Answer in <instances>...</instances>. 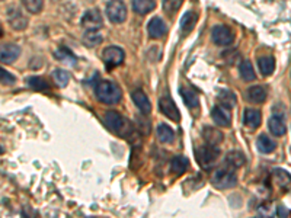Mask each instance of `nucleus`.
Returning a JSON list of instances; mask_svg holds the SVG:
<instances>
[{"mask_svg": "<svg viewBox=\"0 0 291 218\" xmlns=\"http://www.w3.org/2000/svg\"><path fill=\"white\" fill-rule=\"evenodd\" d=\"M95 94L97 100L105 105H117L121 100V91L120 88L108 80H102L95 85Z\"/></svg>", "mask_w": 291, "mask_h": 218, "instance_id": "f257e3e1", "label": "nucleus"}, {"mask_svg": "<svg viewBox=\"0 0 291 218\" xmlns=\"http://www.w3.org/2000/svg\"><path fill=\"white\" fill-rule=\"evenodd\" d=\"M105 124L106 126L115 132L120 137H129V134L132 132V125L129 120H126L123 115H120L117 111H108L105 114Z\"/></svg>", "mask_w": 291, "mask_h": 218, "instance_id": "f03ea898", "label": "nucleus"}, {"mask_svg": "<svg viewBox=\"0 0 291 218\" xmlns=\"http://www.w3.org/2000/svg\"><path fill=\"white\" fill-rule=\"evenodd\" d=\"M219 155H220V150L217 149V146H211V144L198 147V149L195 150L196 160H198L199 166L204 167V169L213 167V166L216 164V161H217Z\"/></svg>", "mask_w": 291, "mask_h": 218, "instance_id": "7ed1b4c3", "label": "nucleus"}, {"mask_svg": "<svg viewBox=\"0 0 291 218\" xmlns=\"http://www.w3.org/2000/svg\"><path fill=\"white\" fill-rule=\"evenodd\" d=\"M211 182L217 189H230L237 185V178L230 169H219L214 172Z\"/></svg>", "mask_w": 291, "mask_h": 218, "instance_id": "20e7f679", "label": "nucleus"}, {"mask_svg": "<svg viewBox=\"0 0 291 218\" xmlns=\"http://www.w3.org/2000/svg\"><path fill=\"white\" fill-rule=\"evenodd\" d=\"M106 16L112 24H123L127 19V7L123 0H111L106 4Z\"/></svg>", "mask_w": 291, "mask_h": 218, "instance_id": "39448f33", "label": "nucleus"}, {"mask_svg": "<svg viewBox=\"0 0 291 218\" xmlns=\"http://www.w3.org/2000/svg\"><path fill=\"white\" fill-rule=\"evenodd\" d=\"M6 18H7V22L10 24V27L13 30H16V31H22V30H25L28 27L27 16L16 6H10L6 10Z\"/></svg>", "mask_w": 291, "mask_h": 218, "instance_id": "423d86ee", "label": "nucleus"}, {"mask_svg": "<svg viewBox=\"0 0 291 218\" xmlns=\"http://www.w3.org/2000/svg\"><path fill=\"white\" fill-rule=\"evenodd\" d=\"M211 38H213L214 44L222 45V47H227V45H231L233 44L234 33L231 32L230 28H227L225 25H217L211 31Z\"/></svg>", "mask_w": 291, "mask_h": 218, "instance_id": "0eeeda50", "label": "nucleus"}, {"mask_svg": "<svg viewBox=\"0 0 291 218\" xmlns=\"http://www.w3.org/2000/svg\"><path fill=\"white\" fill-rule=\"evenodd\" d=\"M102 25H103V19H102V15L97 9L88 10L82 18V27L86 31H97L102 28Z\"/></svg>", "mask_w": 291, "mask_h": 218, "instance_id": "6e6552de", "label": "nucleus"}, {"mask_svg": "<svg viewBox=\"0 0 291 218\" xmlns=\"http://www.w3.org/2000/svg\"><path fill=\"white\" fill-rule=\"evenodd\" d=\"M126 54L120 47H108L102 51V60L108 67H117L124 62Z\"/></svg>", "mask_w": 291, "mask_h": 218, "instance_id": "1a4fd4ad", "label": "nucleus"}, {"mask_svg": "<svg viewBox=\"0 0 291 218\" xmlns=\"http://www.w3.org/2000/svg\"><path fill=\"white\" fill-rule=\"evenodd\" d=\"M159 109H161V112H162L163 115L166 118H169L170 121H175V123H179L181 121V112H179L178 106L175 105V102L170 97H167V96L161 97V100H159Z\"/></svg>", "mask_w": 291, "mask_h": 218, "instance_id": "9d476101", "label": "nucleus"}, {"mask_svg": "<svg viewBox=\"0 0 291 218\" xmlns=\"http://www.w3.org/2000/svg\"><path fill=\"white\" fill-rule=\"evenodd\" d=\"M211 118L219 126H228L231 123V115L228 112V108L220 105V106H214L211 111Z\"/></svg>", "mask_w": 291, "mask_h": 218, "instance_id": "9b49d317", "label": "nucleus"}, {"mask_svg": "<svg viewBox=\"0 0 291 218\" xmlns=\"http://www.w3.org/2000/svg\"><path fill=\"white\" fill-rule=\"evenodd\" d=\"M147 32H149V36L150 38L161 39V38H163L166 35L167 27L163 22V19H161V18H153V19H150V22L147 25Z\"/></svg>", "mask_w": 291, "mask_h": 218, "instance_id": "f8f14e48", "label": "nucleus"}, {"mask_svg": "<svg viewBox=\"0 0 291 218\" xmlns=\"http://www.w3.org/2000/svg\"><path fill=\"white\" fill-rule=\"evenodd\" d=\"M268 128L269 131L275 135V137H283L287 131V126H286V120H284V115L283 114H275L269 118L268 121Z\"/></svg>", "mask_w": 291, "mask_h": 218, "instance_id": "ddd939ff", "label": "nucleus"}, {"mask_svg": "<svg viewBox=\"0 0 291 218\" xmlns=\"http://www.w3.org/2000/svg\"><path fill=\"white\" fill-rule=\"evenodd\" d=\"M21 54V48L15 44H3L0 50V60L3 64L13 62Z\"/></svg>", "mask_w": 291, "mask_h": 218, "instance_id": "4468645a", "label": "nucleus"}, {"mask_svg": "<svg viewBox=\"0 0 291 218\" xmlns=\"http://www.w3.org/2000/svg\"><path fill=\"white\" fill-rule=\"evenodd\" d=\"M131 97H132V102L135 103V106L143 112V114H150L152 111V103L149 100V97L146 96V93L140 89L134 91L131 93Z\"/></svg>", "mask_w": 291, "mask_h": 218, "instance_id": "2eb2a0df", "label": "nucleus"}, {"mask_svg": "<svg viewBox=\"0 0 291 218\" xmlns=\"http://www.w3.org/2000/svg\"><path fill=\"white\" fill-rule=\"evenodd\" d=\"M202 137L207 141V144H211V146H219L223 141V132L214 126H205L202 129Z\"/></svg>", "mask_w": 291, "mask_h": 218, "instance_id": "dca6fc26", "label": "nucleus"}, {"mask_svg": "<svg viewBox=\"0 0 291 218\" xmlns=\"http://www.w3.org/2000/svg\"><path fill=\"white\" fill-rule=\"evenodd\" d=\"M196 21H198V16H196L195 12H191V10H190V12L184 13L182 19H181V24H179L182 33H184V35H188L190 32L193 31L195 28V25H196Z\"/></svg>", "mask_w": 291, "mask_h": 218, "instance_id": "f3484780", "label": "nucleus"}, {"mask_svg": "<svg viewBox=\"0 0 291 218\" xmlns=\"http://www.w3.org/2000/svg\"><path fill=\"white\" fill-rule=\"evenodd\" d=\"M132 10L138 15H147L156 7L155 0H132Z\"/></svg>", "mask_w": 291, "mask_h": 218, "instance_id": "a211bd4d", "label": "nucleus"}, {"mask_svg": "<svg viewBox=\"0 0 291 218\" xmlns=\"http://www.w3.org/2000/svg\"><path fill=\"white\" fill-rule=\"evenodd\" d=\"M257 147H258V150L260 153L269 155V153H272V152L275 150L277 144H275L274 140H272L271 137H268L266 134H260L258 137V140H257Z\"/></svg>", "mask_w": 291, "mask_h": 218, "instance_id": "6ab92c4d", "label": "nucleus"}, {"mask_svg": "<svg viewBox=\"0 0 291 218\" xmlns=\"http://www.w3.org/2000/svg\"><path fill=\"white\" fill-rule=\"evenodd\" d=\"M179 93H181L184 102H185V105H187L188 108H191V109L198 108L199 99H198V94H196V92H195L194 89H191V88H181Z\"/></svg>", "mask_w": 291, "mask_h": 218, "instance_id": "aec40b11", "label": "nucleus"}, {"mask_svg": "<svg viewBox=\"0 0 291 218\" xmlns=\"http://www.w3.org/2000/svg\"><path fill=\"white\" fill-rule=\"evenodd\" d=\"M243 123L248 128L251 129H257L260 125V112L257 109H246L245 111V117H243Z\"/></svg>", "mask_w": 291, "mask_h": 218, "instance_id": "412c9836", "label": "nucleus"}, {"mask_svg": "<svg viewBox=\"0 0 291 218\" xmlns=\"http://www.w3.org/2000/svg\"><path fill=\"white\" fill-rule=\"evenodd\" d=\"M27 85L33 89V91H38V92H48L51 89L50 83L42 79V77H38V76H32V77H28L27 79Z\"/></svg>", "mask_w": 291, "mask_h": 218, "instance_id": "4be33fe9", "label": "nucleus"}, {"mask_svg": "<svg viewBox=\"0 0 291 218\" xmlns=\"http://www.w3.org/2000/svg\"><path fill=\"white\" fill-rule=\"evenodd\" d=\"M239 73H240V77H242L245 82H254V80L257 79L254 65H252V62H248V60L240 62V65H239Z\"/></svg>", "mask_w": 291, "mask_h": 218, "instance_id": "5701e85b", "label": "nucleus"}, {"mask_svg": "<svg viewBox=\"0 0 291 218\" xmlns=\"http://www.w3.org/2000/svg\"><path fill=\"white\" fill-rule=\"evenodd\" d=\"M158 138H159L161 143L170 144L175 140V132H173V129L169 125L161 124L158 126Z\"/></svg>", "mask_w": 291, "mask_h": 218, "instance_id": "b1692460", "label": "nucleus"}, {"mask_svg": "<svg viewBox=\"0 0 291 218\" xmlns=\"http://www.w3.org/2000/svg\"><path fill=\"white\" fill-rule=\"evenodd\" d=\"M188 166H190V161H188L187 157L184 156L173 157L172 161H170V167L176 175H184L188 170Z\"/></svg>", "mask_w": 291, "mask_h": 218, "instance_id": "393cba45", "label": "nucleus"}, {"mask_svg": "<svg viewBox=\"0 0 291 218\" xmlns=\"http://www.w3.org/2000/svg\"><path fill=\"white\" fill-rule=\"evenodd\" d=\"M226 164H228L230 167H233V169H237V167H242L243 164H245V161H246V157L243 153H240V152H230V153H227L226 156Z\"/></svg>", "mask_w": 291, "mask_h": 218, "instance_id": "a878e982", "label": "nucleus"}, {"mask_svg": "<svg viewBox=\"0 0 291 218\" xmlns=\"http://www.w3.org/2000/svg\"><path fill=\"white\" fill-rule=\"evenodd\" d=\"M248 99L254 103H263L266 99V91L262 86H252L248 89Z\"/></svg>", "mask_w": 291, "mask_h": 218, "instance_id": "bb28decb", "label": "nucleus"}, {"mask_svg": "<svg viewBox=\"0 0 291 218\" xmlns=\"http://www.w3.org/2000/svg\"><path fill=\"white\" fill-rule=\"evenodd\" d=\"M258 65H259V71L262 76H269L274 73V68H275V62L272 57H259L258 59Z\"/></svg>", "mask_w": 291, "mask_h": 218, "instance_id": "cd10ccee", "label": "nucleus"}, {"mask_svg": "<svg viewBox=\"0 0 291 218\" xmlns=\"http://www.w3.org/2000/svg\"><path fill=\"white\" fill-rule=\"evenodd\" d=\"M274 181L280 187H289L291 185L290 173H287L283 169H275L274 170Z\"/></svg>", "mask_w": 291, "mask_h": 218, "instance_id": "c85d7f7f", "label": "nucleus"}, {"mask_svg": "<svg viewBox=\"0 0 291 218\" xmlns=\"http://www.w3.org/2000/svg\"><path fill=\"white\" fill-rule=\"evenodd\" d=\"M219 100H220V103L223 106H226L228 109L236 105V96L231 93L230 91H227V89H222L219 92Z\"/></svg>", "mask_w": 291, "mask_h": 218, "instance_id": "c756f323", "label": "nucleus"}, {"mask_svg": "<svg viewBox=\"0 0 291 218\" xmlns=\"http://www.w3.org/2000/svg\"><path fill=\"white\" fill-rule=\"evenodd\" d=\"M181 4H182V0H163L162 3L164 13L169 16H173L179 10Z\"/></svg>", "mask_w": 291, "mask_h": 218, "instance_id": "7c9ffc66", "label": "nucleus"}, {"mask_svg": "<svg viewBox=\"0 0 291 218\" xmlns=\"http://www.w3.org/2000/svg\"><path fill=\"white\" fill-rule=\"evenodd\" d=\"M83 42L88 47H97L102 42V36L97 33V31H86L83 35Z\"/></svg>", "mask_w": 291, "mask_h": 218, "instance_id": "2f4dec72", "label": "nucleus"}, {"mask_svg": "<svg viewBox=\"0 0 291 218\" xmlns=\"http://www.w3.org/2000/svg\"><path fill=\"white\" fill-rule=\"evenodd\" d=\"M22 4L30 13H39L44 6V0H22Z\"/></svg>", "mask_w": 291, "mask_h": 218, "instance_id": "473e14b6", "label": "nucleus"}, {"mask_svg": "<svg viewBox=\"0 0 291 218\" xmlns=\"http://www.w3.org/2000/svg\"><path fill=\"white\" fill-rule=\"evenodd\" d=\"M53 77H54L56 83H57L60 88L67 86V85H68V80H70V74H68V71H65V70H56V71L53 73Z\"/></svg>", "mask_w": 291, "mask_h": 218, "instance_id": "72a5a7b5", "label": "nucleus"}, {"mask_svg": "<svg viewBox=\"0 0 291 218\" xmlns=\"http://www.w3.org/2000/svg\"><path fill=\"white\" fill-rule=\"evenodd\" d=\"M56 57H57L59 60H67V59H70V60L74 62L73 54H71L67 48H60V50H57V51H56Z\"/></svg>", "mask_w": 291, "mask_h": 218, "instance_id": "f704fd0d", "label": "nucleus"}, {"mask_svg": "<svg viewBox=\"0 0 291 218\" xmlns=\"http://www.w3.org/2000/svg\"><path fill=\"white\" fill-rule=\"evenodd\" d=\"M0 76H1V83L3 85H12V83H15V77L9 71H6L4 68L0 70Z\"/></svg>", "mask_w": 291, "mask_h": 218, "instance_id": "c9c22d12", "label": "nucleus"}, {"mask_svg": "<svg viewBox=\"0 0 291 218\" xmlns=\"http://www.w3.org/2000/svg\"><path fill=\"white\" fill-rule=\"evenodd\" d=\"M278 216H287V211H284V208L280 207V208H278Z\"/></svg>", "mask_w": 291, "mask_h": 218, "instance_id": "e433bc0d", "label": "nucleus"}]
</instances>
